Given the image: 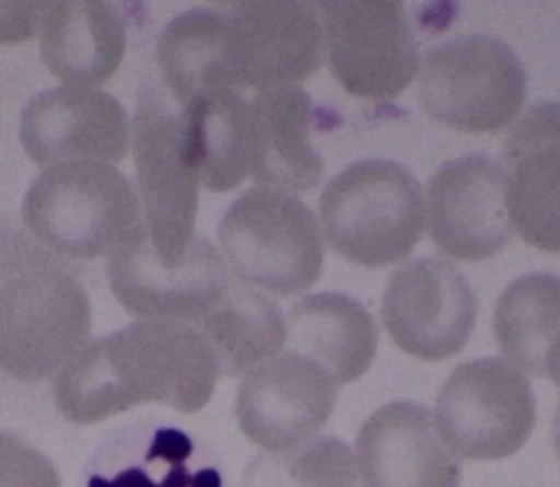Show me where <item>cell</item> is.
I'll return each mask as SVG.
<instances>
[{
    "mask_svg": "<svg viewBox=\"0 0 560 487\" xmlns=\"http://www.w3.org/2000/svg\"><path fill=\"white\" fill-rule=\"evenodd\" d=\"M221 375L194 324L136 320L89 340L54 378V399L63 419L78 426L101 425L145 404L194 414L210 403Z\"/></svg>",
    "mask_w": 560,
    "mask_h": 487,
    "instance_id": "obj_1",
    "label": "cell"
},
{
    "mask_svg": "<svg viewBox=\"0 0 560 487\" xmlns=\"http://www.w3.org/2000/svg\"><path fill=\"white\" fill-rule=\"evenodd\" d=\"M525 97L524 66L495 37H452L432 47L420 69V106L459 132H499L521 114Z\"/></svg>",
    "mask_w": 560,
    "mask_h": 487,
    "instance_id": "obj_7",
    "label": "cell"
},
{
    "mask_svg": "<svg viewBox=\"0 0 560 487\" xmlns=\"http://www.w3.org/2000/svg\"><path fill=\"white\" fill-rule=\"evenodd\" d=\"M107 277L130 316L196 326L224 298L232 273L221 251L202 235L194 237L186 256L165 259L142 221L110 254Z\"/></svg>",
    "mask_w": 560,
    "mask_h": 487,
    "instance_id": "obj_9",
    "label": "cell"
},
{
    "mask_svg": "<svg viewBox=\"0 0 560 487\" xmlns=\"http://www.w3.org/2000/svg\"><path fill=\"white\" fill-rule=\"evenodd\" d=\"M339 387L320 362L284 349L242 379L235 401L238 426L264 451H291L326 428Z\"/></svg>",
    "mask_w": 560,
    "mask_h": 487,
    "instance_id": "obj_13",
    "label": "cell"
},
{
    "mask_svg": "<svg viewBox=\"0 0 560 487\" xmlns=\"http://www.w3.org/2000/svg\"><path fill=\"white\" fill-rule=\"evenodd\" d=\"M319 218L334 253L358 266H390L406 259L424 232V190L400 162L364 159L327 183Z\"/></svg>",
    "mask_w": 560,
    "mask_h": 487,
    "instance_id": "obj_4",
    "label": "cell"
},
{
    "mask_svg": "<svg viewBox=\"0 0 560 487\" xmlns=\"http://www.w3.org/2000/svg\"><path fill=\"white\" fill-rule=\"evenodd\" d=\"M428 202L429 234L448 256L479 263L508 246V176L495 159L470 154L445 162L429 181Z\"/></svg>",
    "mask_w": 560,
    "mask_h": 487,
    "instance_id": "obj_14",
    "label": "cell"
},
{
    "mask_svg": "<svg viewBox=\"0 0 560 487\" xmlns=\"http://www.w3.org/2000/svg\"><path fill=\"white\" fill-rule=\"evenodd\" d=\"M382 320L404 352L420 361H444L469 343L477 299L459 267L441 257H419L390 276Z\"/></svg>",
    "mask_w": 560,
    "mask_h": 487,
    "instance_id": "obj_12",
    "label": "cell"
},
{
    "mask_svg": "<svg viewBox=\"0 0 560 487\" xmlns=\"http://www.w3.org/2000/svg\"><path fill=\"white\" fill-rule=\"evenodd\" d=\"M319 11L327 63L343 91L393 101L409 88L419 72V44L402 2L332 0Z\"/></svg>",
    "mask_w": 560,
    "mask_h": 487,
    "instance_id": "obj_10",
    "label": "cell"
},
{
    "mask_svg": "<svg viewBox=\"0 0 560 487\" xmlns=\"http://www.w3.org/2000/svg\"><path fill=\"white\" fill-rule=\"evenodd\" d=\"M88 487H224L221 471L206 460L189 432L159 426L137 436L122 457L98 464Z\"/></svg>",
    "mask_w": 560,
    "mask_h": 487,
    "instance_id": "obj_23",
    "label": "cell"
},
{
    "mask_svg": "<svg viewBox=\"0 0 560 487\" xmlns=\"http://www.w3.org/2000/svg\"><path fill=\"white\" fill-rule=\"evenodd\" d=\"M288 349L320 362L346 386L371 369L378 347V327L371 312L343 292H317L292 304Z\"/></svg>",
    "mask_w": 560,
    "mask_h": 487,
    "instance_id": "obj_20",
    "label": "cell"
},
{
    "mask_svg": "<svg viewBox=\"0 0 560 487\" xmlns=\"http://www.w3.org/2000/svg\"><path fill=\"white\" fill-rule=\"evenodd\" d=\"M546 375L552 379L553 384L560 390V336L550 347L546 359Z\"/></svg>",
    "mask_w": 560,
    "mask_h": 487,
    "instance_id": "obj_28",
    "label": "cell"
},
{
    "mask_svg": "<svg viewBox=\"0 0 560 487\" xmlns=\"http://www.w3.org/2000/svg\"><path fill=\"white\" fill-rule=\"evenodd\" d=\"M512 228L530 246L560 254V101L525 111L504 148Z\"/></svg>",
    "mask_w": 560,
    "mask_h": 487,
    "instance_id": "obj_17",
    "label": "cell"
},
{
    "mask_svg": "<svg viewBox=\"0 0 560 487\" xmlns=\"http://www.w3.org/2000/svg\"><path fill=\"white\" fill-rule=\"evenodd\" d=\"M229 269L267 294H299L323 273V232L304 200L272 187H250L229 206L218 225Z\"/></svg>",
    "mask_w": 560,
    "mask_h": 487,
    "instance_id": "obj_5",
    "label": "cell"
},
{
    "mask_svg": "<svg viewBox=\"0 0 560 487\" xmlns=\"http://www.w3.org/2000/svg\"><path fill=\"white\" fill-rule=\"evenodd\" d=\"M314 119V102L299 85L250 101V176L259 186L285 193L319 186L324 162L312 144Z\"/></svg>",
    "mask_w": 560,
    "mask_h": 487,
    "instance_id": "obj_19",
    "label": "cell"
},
{
    "mask_svg": "<svg viewBox=\"0 0 560 487\" xmlns=\"http://www.w3.org/2000/svg\"><path fill=\"white\" fill-rule=\"evenodd\" d=\"M355 452L334 436L284 452L257 454L242 474V487H340L359 483Z\"/></svg>",
    "mask_w": 560,
    "mask_h": 487,
    "instance_id": "obj_26",
    "label": "cell"
},
{
    "mask_svg": "<svg viewBox=\"0 0 560 487\" xmlns=\"http://www.w3.org/2000/svg\"><path fill=\"white\" fill-rule=\"evenodd\" d=\"M228 12L225 76L231 88L266 92L311 79L326 59L319 8L295 0L235 2Z\"/></svg>",
    "mask_w": 560,
    "mask_h": 487,
    "instance_id": "obj_11",
    "label": "cell"
},
{
    "mask_svg": "<svg viewBox=\"0 0 560 487\" xmlns=\"http://www.w3.org/2000/svg\"><path fill=\"white\" fill-rule=\"evenodd\" d=\"M196 327L212 347L224 378L247 374L288 344V323L279 304L234 274L224 298Z\"/></svg>",
    "mask_w": 560,
    "mask_h": 487,
    "instance_id": "obj_21",
    "label": "cell"
},
{
    "mask_svg": "<svg viewBox=\"0 0 560 487\" xmlns=\"http://www.w3.org/2000/svg\"><path fill=\"white\" fill-rule=\"evenodd\" d=\"M502 352L517 368L546 375V359L560 336V276L530 273L502 292L494 312Z\"/></svg>",
    "mask_w": 560,
    "mask_h": 487,
    "instance_id": "obj_25",
    "label": "cell"
},
{
    "mask_svg": "<svg viewBox=\"0 0 560 487\" xmlns=\"http://www.w3.org/2000/svg\"><path fill=\"white\" fill-rule=\"evenodd\" d=\"M225 9L197 8L175 15L158 39L162 84L180 107L214 89L231 88L225 76Z\"/></svg>",
    "mask_w": 560,
    "mask_h": 487,
    "instance_id": "obj_24",
    "label": "cell"
},
{
    "mask_svg": "<svg viewBox=\"0 0 560 487\" xmlns=\"http://www.w3.org/2000/svg\"><path fill=\"white\" fill-rule=\"evenodd\" d=\"M130 134L122 104L98 88L60 85L39 92L21 116L22 148L40 167L66 161L120 162L129 152Z\"/></svg>",
    "mask_w": 560,
    "mask_h": 487,
    "instance_id": "obj_15",
    "label": "cell"
},
{
    "mask_svg": "<svg viewBox=\"0 0 560 487\" xmlns=\"http://www.w3.org/2000/svg\"><path fill=\"white\" fill-rule=\"evenodd\" d=\"M37 34L44 63L66 85L97 88L126 56V22L107 2H40Z\"/></svg>",
    "mask_w": 560,
    "mask_h": 487,
    "instance_id": "obj_18",
    "label": "cell"
},
{
    "mask_svg": "<svg viewBox=\"0 0 560 487\" xmlns=\"http://www.w3.org/2000/svg\"><path fill=\"white\" fill-rule=\"evenodd\" d=\"M200 184L229 193L250 174V102L238 89L206 92L184 107Z\"/></svg>",
    "mask_w": 560,
    "mask_h": 487,
    "instance_id": "obj_22",
    "label": "cell"
},
{
    "mask_svg": "<svg viewBox=\"0 0 560 487\" xmlns=\"http://www.w3.org/2000/svg\"><path fill=\"white\" fill-rule=\"evenodd\" d=\"M2 487H60L52 461L15 432L0 438Z\"/></svg>",
    "mask_w": 560,
    "mask_h": 487,
    "instance_id": "obj_27",
    "label": "cell"
},
{
    "mask_svg": "<svg viewBox=\"0 0 560 487\" xmlns=\"http://www.w3.org/2000/svg\"><path fill=\"white\" fill-rule=\"evenodd\" d=\"M340 487H359L358 484H354V486H340Z\"/></svg>",
    "mask_w": 560,
    "mask_h": 487,
    "instance_id": "obj_30",
    "label": "cell"
},
{
    "mask_svg": "<svg viewBox=\"0 0 560 487\" xmlns=\"http://www.w3.org/2000/svg\"><path fill=\"white\" fill-rule=\"evenodd\" d=\"M435 414L442 439L457 456L501 461L529 441L537 401L517 366L483 358L455 368L441 387Z\"/></svg>",
    "mask_w": 560,
    "mask_h": 487,
    "instance_id": "obj_8",
    "label": "cell"
},
{
    "mask_svg": "<svg viewBox=\"0 0 560 487\" xmlns=\"http://www.w3.org/2000/svg\"><path fill=\"white\" fill-rule=\"evenodd\" d=\"M552 436L557 456H559L560 460V404L559 407H557L556 417H553Z\"/></svg>",
    "mask_w": 560,
    "mask_h": 487,
    "instance_id": "obj_29",
    "label": "cell"
},
{
    "mask_svg": "<svg viewBox=\"0 0 560 487\" xmlns=\"http://www.w3.org/2000/svg\"><path fill=\"white\" fill-rule=\"evenodd\" d=\"M364 487H460L463 467L431 410L412 401L378 407L355 439Z\"/></svg>",
    "mask_w": 560,
    "mask_h": 487,
    "instance_id": "obj_16",
    "label": "cell"
},
{
    "mask_svg": "<svg viewBox=\"0 0 560 487\" xmlns=\"http://www.w3.org/2000/svg\"><path fill=\"white\" fill-rule=\"evenodd\" d=\"M35 241L62 259L110 256L144 221L139 190L113 164L57 162L35 177L22 200Z\"/></svg>",
    "mask_w": 560,
    "mask_h": 487,
    "instance_id": "obj_3",
    "label": "cell"
},
{
    "mask_svg": "<svg viewBox=\"0 0 560 487\" xmlns=\"http://www.w3.org/2000/svg\"><path fill=\"white\" fill-rule=\"evenodd\" d=\"M130 130L137 190L152 246L165 259H180L196 237L200 186L186 113L164 84L144 79Z\"/></svg>",
    "mask_w": 560,
    "mask_h": 487,
    "instance_id": "obj_6",
    "label": "cell"
},
{
    "mask_svg": "<svg viewBox=\"0 0 560 487\" xmlns=\"http://www.w3.org/2000/svg\"><path fill=\"white\" fill-rule=\"evenodd\" d=\"M0 295V362L11 378H56L89 343L91 301L81 282L62 257L8 225Z\"/></svg>",
    "mask_w": 560,
    "mask_h": 487,
    "instance_id": "obj_2",
    "label": "cell"
}]
</instances>
